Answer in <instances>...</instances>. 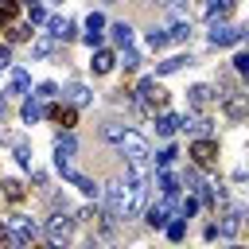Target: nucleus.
Segmentation results:
<instances>
[{"label": "nucleus", "mask_w": 249, "mask_h": 249, "mask_svg": "<svg viewBox=\"0 0 249 249\" xmlns=\"http://www.w3.org/2000/svg\"><path fill=\"white\" fill-rule=\"evenodd\" d=\"M113 62H117V58H113V51H97L89 66H93V74H109V70H113Z\"/></svg>", "instance_id": "13"}, {"label": "nucleus", "mask_w": 249, "mask_h": 249, "mask_svg": "<svg viewBox=\"0 0 249 249\" xmlns=\"http://www.w3.org/2000/svg\"><path fill=\"white\" fill-rule=\"evenodd\" d=\"M51 47H54V43H51V39H39V43H35V47H31V54H51Z\"/></svg>", "instance_id": "30"}, {"label": "nucleus", "mask_w": 249, "mask_h": 249, "mask_svg": "<svg viewBox=\"0 0 249 249\" xmlns=\"http://www.w3.org/2000/svg\"><path fill=\"white\" fill-rule=\"evenodd\" d=\"M31 39V27H19V23H8V43H23Z\"/></svg>", "instance_id": "19"}, {"label": "nucleus", "mask_w": 249, "mask_h": 249, "mask_svg": "<svg viewBox=\"0 0 249 249\" xmlns=\"http://www.w3.org/2000/svg\"><path fill=\"white\" fill-rule=\"evenodd\" d=\"M136 97H140V109H144V113H156V109L167 105V89H163L156 78H144V82L136 86Z\"/></svg>", "instance_id": "3"}, {"label": "nucleus", "mask_w": 249, "mask_h": 249, "mask_svg": "<svg viewBox=\"0 0 249 249\" xmlns=\"http://www.w3.org/2000/svg\"><path fill=\"white\" fill-rule=\"evenodd\" d=\"M23 89H27V70L16 66V70H12V93H23Z\"/></svg>", "instance_id": "21"}, {"label": "nucleus", "mask_w": 249, "mask_h": 249, "mask_svg": "<svg viewBox=\"0 0 249 249\" xmlns=\"http://www.w3.org/2000/svg\"><path fill=\"white\" fill-rule=\"evenodd\" d=\"M27 16H31V23H43V19H47V12H43V4H31V8H27Z\"/></svg>", "instance_id": "27"}, {"label": "nucleus", "mask_w": 249, "mask_h": 249, "mask_svg": "<svg viewBox=\"0 0 249 249\" xmlns=\"http://www.w3.org/2000/svg\"><path fill=\"white\" fill-rule=\"evenodd\" d=\"M148 47H152V51L167 47V35H163V31H148Z\"/></svg>", "instance_id": "24"}, {"label": "nucleus", "mask_w": 249, "mask_h": 249, "mask_svg": "<svg viewBox=\"0 0 249 249\" xmlns=\"http://www.w3.org/2000/svg\"><path fill=\"white\" fill-rule=\"evenodd\" d=\"M47 241L51 245H62V241H70V233H74V218H62V214H54L51 222H47Z\"/></svg>", "instance_id": "5"}, {"label": "nucleus", "mask_w": 249, "mask_h": 249, "mask_svg": "<svg viewBox=\"0 0 249 249\" xmlns=\"http://www.w3.org/2000/svg\"><path fill=\"white\" fill-rule=\"evenodd\" d=\"M241 39V31H233V27H226V23H214V31H210V43L214 47H230V43H237Z\"/></svg>", "instance_id": "10"}, {"label": "nucleus", "mask_w": 249, "mask_h": 249, "mask_svg": "<svg viewBox=\"0 0 249 249\" xmlns=\"http://www.w3.org/2000/svg\"><path fill=\"white\" fill-rule=\"evenodd\" d=\"M39 117H43V105H39V101H23V121L31 124V121H39Z\"/></svg>", "instance_id": "22"}, {"label": "nucleus", "mask_w": 249, "mask_h": 249, "mask_svg": "<svg viewBox=\"0 0 249 249\" xmlns=\"http://www.w3.org/2000/svg\"><path fill=\"white\" fill-rule=\"evenodd\" d=\"M101 27H105V16H97V12H93V16L86 19V31H101Z\"/></svg>", "instance_id": "28"}, {"label": "nucleus", "mask_w": 249, "mask_h": 249, "mask_svg": "<svg viewBox=\"0 0 249 249\" xmlns=\"http://www.w3.org/2000/svg\"><path fill=\"white\" fill-rule=\"evenodd\" d=\"M101 4H121V0H101Z\"/></svg>", "instance_id": "32"}, {"label": "nucleus", "mask_w": 249, "mask_h": 249, "mask_svg": "<svg viewBox=\"0 0 249 249\" xmlns=\"http://www.w3.org/2000/svg\"><path fill=\"white\" fill-rule=\"evenodd\" d=\"M8 241H12V230H8V226H0V245H8Z\"/></svg>", "instance_id": "31"}, {"label": "nucleus", "mask_w": 249, "mask_h": 249, "mask_svg": "<svg viewBox=\"0 0 249 249\" xmlns=\"http://www.w3.org/2000/svg\"><path fill=\"white\" fill-rule=\"evenodd\" d=\"M101 136H105V140H113L124 156H144V152H148V140H144L140 132H132V128L117 124V121H109V124L101 128Z\"/></svg>", "instance_id": "2"}, {"label": "nucleus", "mask_w": 249, "mask_h": 249, "mask_svg": "<svg viewBox=\"0 0 249 249\" xmlns=\"http://www.w3.org/2000/svg\"><path fill=\"white\" fill-rule=\"evenodd\" d=\"M187 156H191V163H195V167L210 171V167H218V140H210V136H198V140L187 148Z\"/></svg>", "instance_id": "4"}, {"label": "nucleus", "mask_w": 249, "mask_h": 249, "mask_svg": "<svg viewBox=\"0 0 249 249\" xmlns=\"http://www.w3.org/2000/svg\"><path fill=\"white\" fill-rule=\"evenodd\" d=\"M237 230H241V214H226V218L218 222V233H222V237H233Z\"/></svg>", "instance_id": "15"}, {"label": "nucleus", "mask_w": 249, "mask_h": 249, "mask_svg": "<svg viewBox=\"0 0 249 249\" xmlns=\"http://www.w3.org/2000/svg\"><path fill=\"white\" fill-rule=\"evenodd\" d=\"M233 66H237V74H245V78H249V54H245V51L233 58Z\"/></svg>", "instance_id": "29"}, {"label": "nucleus", "mask_w": 249, "mask_h": 249, "mask_svg": "<svg viewBox=\"0 0 249 249\" xmlns=\"http://www.w3.org/2000/svg\"><path fill=\"white\" fill-rule=\"evenodd\" d=\"M179 66H191V58H187V54H175V58L160 62V74H171V70H179Z\"/></svg>", "instance_id": "20"}, {"label": "nucleus", "mask_w": 249, "mask_h": 249, "mask_svg": "<svg viewBox=\"0 0 249 249\" xmlns=\"http://www.w3.org/2000/svg\"><path fill=\"white\" fill-rule=\"evenodd\" d=\"M183 233H187L183 222H171V226H167V237H171V241H183Z\"/></svg>", "instance_id": "26"}, {"label": "nucleus", "mask_w": 249, "mask_h": 249, "mask_svg": "<svg viewBox=\"0 0 249 249\" xmlns=\"http://www.w3.org/2000/svg\"><path fill=\"white\" fill-rule=\"evenodd\" d=\"M179 124H183V117H171V113H163V117L156 121V132H160V136H175V132H179Z\"/></svg>", "instance_id": "12"}, {"label": "nucleus", "mask_w": 249, "mask_h": 249, "mask_svg": "<svg viewBox=\"0 0 249 249\" xmlns=\"http://www.w3.org/2000/svg\"><path fill=\"white\" fill-rule=\"evenodd\" d=\"M222 109H226L233 121L249 117V93H245V89H230V93H222Z\"/></svg>", "instance_id": "7"}, {"label": "nucleus", "mask_w": 249, "mask_h": 249, "mask_svg": "<svg viewBox=\"0 0 249 249\" xmlns=\"http://www.w3.org/2000/svg\"><path fill=\"white\" fill-rule=\"evenodd\" d=\"M4 195H8L12 202H19V198H23V183H19V179H8V183H4Z\"/></svg>", "instance_id": "23"}, {"label": "nucleus", "mask_w": 249, "mask_h": 249, "mask_svg": "<svg viewBox=\"0 0 249 249\" xmlns=\"http://www.w3.org/2000/svg\"><path fill=\"white\" fill-rule=\"evenodd\" d=\"M74 148H78V144H74V136H70V132H66V136H58L54 163H58V171H62V175H70V171H74V167H70V160H74Z\"/></svg>", "instance_id": "8"}, {"label": "nucleus", "mask_w": 249, "mask_h": 249, "mask_svg": "<svg viewBox=\"0 0 249 249\" xmlns=\"http://www.w3.org/2000/svg\"><path fill=\"white\" fill-rule=\"evenodd\" d=\"M16 16H19V0H0V23L8 27L16 23Z\"/></svg>", "instance_id": "16"}, {"label": "nucleus", "mask_w": 249, "mask_h": 249, "mask_svg": "<svg viewBox=\"0 0 249 249\" xmlns=\"http://www.w3.org/2000/svg\"><path fill=\"white\" fill-rule=\"evenodd\" d=\"M47 117H51L54 124H62V128H74V124H78V109H74V105H51Z\"/></svg>", "instance_id": "9"}, {"label": "nucleus", "mask_w": 249, "mask_h": 249, "mask_svg": "<svg viewBox=\"0 0 249 249\" xmlns=\"http://www.w3.org/2000/svg\"><path fill=\"white\" fill-rule=\"evenodd\" d=\"M113 43H117V47H128V43H132V27H128V23H113Z\"/></svg>", "instance_id": "17"}, {"label": "nucleus", "mask_w": 249, "mask_h": 249, "mask_svg": "<svg viewBox=\"0 0 249 249\" xmlns=\"http://www.w3.org/2000/svg\"><path fill=\"white\" fill-rule=\"evenodd\" d=\"M47 23H51V35H54V39H70V35H74L70 19H62V16H54V19H47Z\"/></svg>", "instance_id": "14"}, {"label": "nucleus", "mask_w": 249, "mask_h": 249, "mask_svg": "<svg viewBox=\"0 0 249 249\" xmlns=\"http://www.w3.org/2000/svg\"><path fill=\"white\" fill-rule=\"evenodd\" d=\"M233 0H206V16H230Z\"/></svg>", "instance_id": "18"}, {"label": "nucleus", "mask_w": 249, "mask_h": 249, "mask_svg": "<svg viewBox=\"0 0 249 249\" xmlns=\"http://www.w3.org/2000/svg\"><path fill=\"white\" fill-rule=\"evenodd\" d=\"M175 156H179L175 148H167V152H160V160H156V171H160V167H171V163H175Z\"/></svg>", "instance_id": "25"}, {"label": "nucleus", "mask_w": 249, "mask_h": 249, "mask_svg": "<svg viewBox=\"0 0 249 249\" xmlns=\"http://www.w3.org/2000/svg\"><path fill=\"white\" fill-rule=\"evenodd\" d=\"M210 101H214V89L210 86H195L191 89V109H210Z\"/></svg>", "instance_id": "11"}, {"label": "nucleus", "mask_w": 249, "mask_h": 249, "mask_svg": "<svg viewBox=\"0 0 249 249\" xmlns=\"http://www.w3.org/2000/svg\"><path fill=\"white\" fill-rule=\"evenodd\" d=\"M144 195H148V183H136V179H117L105 187V206H109V218H132L140 206H144Z\"/></svg>", "instance_id": "1"}, {"label": "nucleus", "mask_w": 249, "mask_h": 249, "mask_svg": "<svg viewBox=\"0 0 249 249\" xmlns=\"http://www.w3.org/2000/svg\"><path fill=\"white\" fill-rule=\"evenodd\" d=\"M8 226H12V245H31L39 237V226L31 218H8Z\"/></svg>", "instance_id": "6"}]
</instances>
